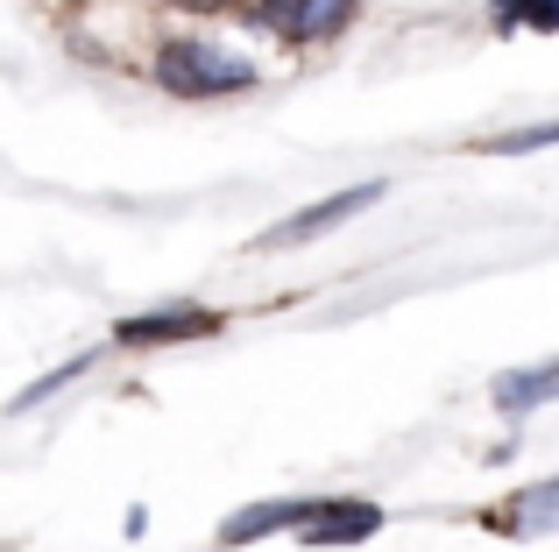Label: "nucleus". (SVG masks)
I'll list each match as a JSON object with an SVG mask.
<instances>
[{
  "instance_id": "7",
  "label": "nucleus",
  "mask_w": 559,
  "mask_h": 552,
  "mask_svg": "<svg viewBox=\"0 0 559 552\" xmlns=\"http://www.w3.org/2000/svg\"><path fill=\"white\" fill-rule=\"evenodd\" d=\"M489 397H496V411H510V418L538 411V404H559V361H538V369H510V375H496Z\"/></svg>"
},
{
  "instance_id": "4",
  "label": "nucleus",
  "mask_w": 559,
  "mask_h": 552,
  "mask_svg": "<svg viewBox=\"0 0 559 552\" xmlns=\"http://www.w3.org/2000/svg\"><path fill=\"white\" fill-rule=\"evenodd\" d=\"M205 333H219V312H205V304H178V312L121 319L114 340H121V347H170V340H205Z\"/></svg>"
},
{
  "instance_id": "12",
  "label": "nucleus",
  "mask_w": 559,
  "mask_h": 552,
  "mask_svg": "<svg viewBox=\"0 0 559 552\" xmlns=\"http://www.w3.org/2000/svg\"><path fill=\"white\" fill-rule=\"evenodd\" d=\"M178 8H191V14H213V8H227V0H178Z\"/></svg>"
},
{
  "instance_id": "11",
  "label": "nucleus",
  "mask_w": 559,
  "mask_h": 552,
  "mask_svg": "<svg viewBox=\"0 0 559 552\" xmlns=\"http://www.w3.org/2000/svg\"><path fill=\"white\" fill-rule=\"evenodd\" d=\"M546 142H559V121H538V128H510V135L481 142L489 156H524V149H546Z\"/></svg>"
},
{
  "instance_id": "2",
  "label": "nucleus",
  "mask_w": 559,
  "mask_h": 552,
  "mask_svg": "<svg viewBox=\"0 0 559 552\" xmlns=\"http://www.w3.org/2000/svg\"><path fill=\"white\" fill-rule=\"evenodd\" d=\"M376 199H382V178H369V184H347V192L319 199L312 213H290V220H276L270 235H262V249H290V241H319V235H326V227L355 220L361 206H376Z\"/></svg>"
},
{
  "instance_id": "9",
  "label": "nucleus",
  "mask_w": 559,
  "mask_h": 552,
  "mask_svg": "<svg viewBox=\"0 0 559 552\" xmlns=\"http://www.w3.org/2000/svg\"><path fill=\"white\" fill-rule=\"evenodd\" d=\"M496 36H518V28H538V36H559V0H489Z\"/></svg>"
},
{
  "instance_id": "3",
  "label": "nucleus",
  "mask_w": 559,
  "mask_h": 552,
  "mask_svg": "<svg viewBox=\"0 0 559 552\" xmlns=\"http://www.w3.org/2000/svg\"><path fill=\"white\" fill-rule=\"evenodd\" d=\"M382 531V511L376 503H347V496H319V511H312V525L298 531V545H312V552H333V545H361V539H376Z\"/></svg>"
},
{
  "instance_id": "5",
  "label": "nucleus",
  "mask_w": 559,
  "mask_h": 552,
  "mask_svg": "<svg viewBox=\"0 0 559 552\" xmlns=\"http://www.w3.org/2000/svg\"><path fill=\"white\" fill-rule=\"evenodd\" d=\"M312 511H319V496H284V503H255V511H241V517H227L219 525V545H255V539H270V531H305L312 525Z\"/></svg>"
},
{
  "instance_id": "10",
  "label": "nucleus",
  "mask_w": 559,
  "mask_h": 552,
  "mask_svg": "<svg viewBox=\"0 0 559 552\" xmlns=\"http://www.w3.org/2000/svg\"><path fill=\"white\" fill-rule=\"evenodd\" d=\"M85 369H93V355H71V361H64V369H50V375H43V383H28V389H22V397H14V411H36V404H43V397H57V389H64V383H79V375H85Z\"/></svg>"
},
{
  "instance_id": "1",
  "label": "nucleus",
  "mask_w": 559,
  "mask_h": 552,
  "mask_svg": "<svg viewBox=\"0 0 559 552\" xmlns=\"http://www.w3.org/2000/svg\"><path fill=\"white\" fill-rule=\"evenodd\" d=\"M156 85L178 93V99H227V93H248V85H255V64L219 50V43H205V36H170L164 50H156Z\"/></svg>"
},
{
  "instance_id": "6",
  "label": "nucleus",
  "mask_w": 559,
  "mask_h": 552,
  "mask_svg": "<svg viewBox=\"0 0 559 552\" xmlns=\"http://www.w3.org/2000/svg\"><path fill=\"white\" fill-rule=\"evenodd\" d=\"M496 531H518V539H538V531H559V475L552 482H532V489H518V496L503 503V511L489 517Z\"/></svg>"
},
{
  "instance_id": "8",
  "label": "nucleus",
  "mask_w": 559,
  "mask_h": 552,
  "mask_svg": "<svg viewBox=\"0 0 559 552\" xmlns=\"http://www.w3.org/2000/svg\"><path fill=\"white\" fill-rule=\"evenodd\" d=\"M355 8H361V0H298V8H290V36L284 43H326V36H341V28L355 22Z\"/></svg>"
}]
</instances>
